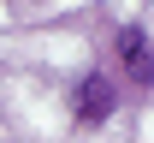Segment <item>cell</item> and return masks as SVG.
Listing matches in <instances>:
<instances>
[{
  "label": "cell",
  "mask_w": 154,
  "mask_h": 143,
  "mask_svg": "<svg viewBox=\"0 0 154 143\" xmlns=\"http://www.w3.org/2000/svg\"><path fill=\"white\" fill-rule=\"evenodd\" d=\"M71 107H77V119H83V125H101L107 113H113V89H107V78H83Z\"/></svg>",
  "instance_id": "1"
},
{
  "label": "cell",
  "mask_w": 154,
  "mask_h": 143,
  "mask_svg": "<svg viewBox=\"0 0 154 143\" xmlns=\"http://www.w3.org/2000/svg\"><path fill=\"white\" fill-rule=\"evenodd\" d=\"M119 54H125V72L136 83H154V54H148V36L142 30H125L119 36Z\"/></svg>",
  "instance_id": "2"
}]
</instances>
